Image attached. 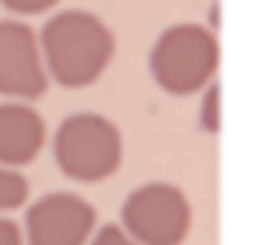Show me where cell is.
<instances>
[{"label": "cell", "mask_w": 253, "mask_h": 245, "mask_svg": "<svg viewBox=\"0 0 253 245\" xmlns=\"http://www.w3.org/2000/svg\"><path fill=\"white\" fill-rule=\"evenodd\" d=\"M47 126L32 103H0V166L20 170L43 150Z\"/></svg>", "instance_id": "7"}, {"label": "cell", "mask_w": 253, "mask_h": 245, "mask_svg": "<svg viewBox=\"0 0 253 245\" xmlns=\"http://www.w3.org/2000/svg\"><path fill=\"white\" fill-rule=\"evenodd\" d=\"M8 12H16V20L20 16H36V12H51L59 0H0Z\"/></svg>", "instance_id": "10"}, {"label": "cell", "mask_w": 253, "mask_h": 245, "mask_svg": "<svg viewBox=\"0 0 253 245\" xmlns=\"http://www.w3.org/2000/svg\"><path fill=\"white\" fill-rule=\"evenodd\" d=\"M24 245H87L95 233V209L75 194H43L28 205Z\"/></svg>", "instance_id": "6"}, {"label": "cell", "mask_w": 253, "mask_h": 245, "mask_svg": "<svg viewBox=\"0 0 253 245\" xmlns=\"http://www.w3.org/2000/svg\"><path fill=\"white\" fill-rule=\"evenodd\" d=\"M43 91H47V71L40 59L36 32L16 16L0 20V95L8 103H32Z\"/></svg>", "instance_id": "5"}, {"label": "cell", "mask_w": 253, "mask_h": 245, "mask_svg": "<svg viewBox=\"0 0 253 245\" xmlns=\"http://www.w3.org/2000/svg\"><path fill=\"white\" fill-rule=\"evenodd\" d=\"M217 75V40L202 24H170L150 47V79L166 95H194Z\"/></svg>", "instance_id": "2"}, {"label": "cell", "mask_w": 253, "mask_h": 245, "mask_svg": "<svg viewBox=\"0 0 253 245\" xmlns=\"http://www.w3.org/2000/svg\"><path fill=\"white\" fill-rule=\"evenodd\" d=\"M190 202L174 182H142L123 202V233L138 245H182L190 233Z\"/></svg>", "instance_id": "4"}, {"label": "cell", "mask_w": 253, "mask_h": 245, "mask_svg": "<svg viewBox=\"0 0 253 245\" xmlns=\"http://www.w3.org/2000/svg\"><path fill=\"white\" fill-rule=\"evenodd\" d=\"M87 245H138V241H130L119 225H99V233H91Z\"/></svg>", "instance_id": "11"}, {"label": "cell", "mask_w": 253, "mask_h": 245, "mask_svg": "<svg viewBox=\"0 0 253 245\" xmlns=\"http://www.w3.org/2000/svg\"><path fill=\"white\" fill-rule=\"evenodd\" d=\"M24 202H28V178H24L20 170L0 166V213L16 209V205H24Z\"/></svg>", "instance_id": "8"}, {"label": "cell", "mask_w": 253, "mask_h": 245, "mask_svg": "<svg viewBox=\"0 0 253 245\" xmlns=\"http://www.w3.org/2000/svg\"><path fill=\"white\" fill-rule=\"evenodd\" d=\"M55 146V166L75 178V182H103L119 170L123 162V134L107 115L79 111L67 115L51 138Z\"/></svg>", "instance_id": "3"}, {"label": "cell", "mask_w": 253, "mask_h": 245, "mask_svg": "<svg viewBox=\"0 0 253 245\" xmlns=\"http://www.w3.org/2000/svg\"><path fill=\"white\" fill-rule=\"evenodd\" d=\"M198 126H202L206 134H217V130H221V87H217V83H206V87H202Z\"/></svg>", "instance_id": "9"}, {"label": "cell", "mask_w": 253, "mask_h": 245, "mask_svg": "<svg viewBox=\"0 0 253 245\" xmlns=\"http://www.w3.org/2000/svg\"><path fill=\"white\" fill-rule=\"evenodd\" d=\"M0 245H24L20 225H16V221H8V217H0Z\"/></svg>", "instance_id": "12"}, {"label": "cell", "mask_w": 253, "mask_h": 245, "mask_svg": "<svg viewBox=\"0 0 253 245\" xmlns=\"http://www.w3.org/2000/svg\"><path fill=\"white\" fill-rule=\"evenodd\" d=\"M36 40H40L43 71L71 91L91 87L115 59V32L95 12H83V8L55 12Z\"/></svg>", "instance_id": "1"}]
</instances>
